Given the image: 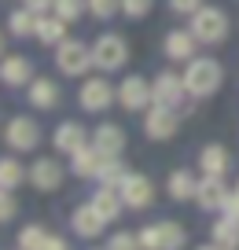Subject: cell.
I'll return each instance as SVG.
<instances>
[{"instance_id": "484cf974", "label": "cell", "mask_w": 239, "mask_h": 250, "mask_svg": "<svg viewBox=\"0 0 239 250\" xmlns=\"http://www.w3.org/2000/svg\"><path fill=\"white\" fill-rule=\"evenodd\" d=\"M210 232H214V247H239V217L221 213Z\"/></svg>"}, {"instance_id": "6da1fadb", "label": "cell", "mask_w": 239, "mask_h": 250, "mask_svg": "<svg viewBox=\"0 0 239 250\" xmlns=\"http://www.w3.org/2000/svg\"><path fill=\"white\" fill-rule=\"evenodd\" d=\"M224 70L217 59H188V70H184V85L192 100H210V96L221 88Z\"/></svg>"}, {"instance_id": "7c38bea8", "label": "cell", "mask_w": 239, "mask_h": 250, "mask_svg": "<svg viewBox=\"0 0 239 250\" xmlns=\"http://www.w3.org/2000/svg\"><path fill=\"white\" fill-rule=\"evenodd\" d=\"M70 228H74L81 239H100L103 228H107V221H103V213L96 210L92 203H85V206H77V210L70 213Z\"/></svg>"}, {"instance_id": "f1b7e54d", "label": "cell", "mask_w": 239, "mask_h": 250, "mask_svg": "<svg viewBox=\"0 0 239 250\" xmlns=\"http://www.w3.org/2000/svg\"><path fill=\"white\" fill-rule=\"evenodd\" d=\"M8 30L11 37H33V30H37V15H33L30 8H19L8 15Z\"/></svg>"}, {"instance_id": "8d00e7d4", "label": "cell", "mask_w": 239, "mask_h": 250, "mask_svg": "<svg viewBox=\"0 0 239 250\" xmlns=\"http://www.w3.org/2000/svg\"><path fill=\"white\" fill-rule=\"evenodd\" d=\"M221 213H228V217H239V191H228V199H224Z\"/></svg>"}, {"instance_id": "4dcf8cb0", "label": "cell", "mask_w": 239, "mask_h": 250, "mask_svg": "<svg viewBox=\"0 0 239 250\" xmlns=\"http://www.w3.org/2000/svg\"><path fill=\"white\" fill-rule=\"evenodd\" d=\"M88 11H92V19H114V11H122V0H88Z\"/></svg>"}, {"instance_id": "7a4b0ae2", "label": "cell", "mask_w": 239, "mask_h": 250, "mask_svg": "<svg viewBox=\"0 0 239 250\" xmlns=\"http://www.w3.org/2000/svg\"><path fill=\"white\" fill-rule=\"evenodd\" d=\"M192 33L199 44H221L228 37V15L221 8H210L202 4L199 11H192Z\"/></svg>"}, {"instance_id": "8fae6325", "label": "cell", "mask_w": 239, "mask_h": 250, "mask_svg": "<svg viewBox=\"0 0 239 250\" xmlns=\"http://www.w3.org/2000/svg\"><path fill=\"white\" fill-rule=\"evenodd\" d=\"M118 191H122V199H125L129 210H147V206L154 203V184L144 177V173H129Z\"/></svg>"}, {"instance_id": "7402d4cb", "label": "cell", "mask_w": 239, "mask_h": 250, "mask_svg": "<svg viewBox=\"0 0 239 250\" xmlns=\"http://www.w3.org/2000/svg\"><path fill=\"white\" fill-rule=\"evenodd\" d=\"M92 147L100 151L103 158L122 155V151H125V133L118 129V125H100V129L92 133Z\"/></svg>"}, {"instance_id": "44dd1931", "label": "cell", "mask_w": 239, "mask_h": 250, "mask_svg": "<svg viewBox=\"0 0 239 250\" xmlns=\"http://www.w3.org/2000/svg\"><path fill=\"white\" fill-rule=\"evenodd\" d=\"M66 19H59L55 11H48V15H37V30H33V37L41 41V44H63L66 41Z\"/></svg>"}, {"instance_id": "3957f363", "label": "cell", "mask_w": 239, "mask_h": 250, "mask_svg": "<svg viewBox=\"0 0 239 250\" xmlns=\"http://www.w3.org/2000/svg\"><path fill=\"white\" fill-rule=\"evenodd\" d=\"M129 62V44H125L118 33H103L100 41L92 44V66L103 74H114Z\"/></svg>"}, {"instance_id": "603a6c76", "label": "cell", "mask_w": 239, "mask_h": 250, "mask_svg": "<svg viewBox=\"0 0 239 250\" xmlns=\"http://www.w3.org/2000/svg\"><path fill=\"white\" fill-rule=\"evenodd\" d=\"M166 191H170L173 203H192L195 191H199V180H195L192 169H177V173H170V184H166Z\"/></svg>"}, {"instance_id": "d6986e66", "label": "cell", "mask_w": 239, "mask_h": 250, "mask_svg": "<svg viewBox=\"0 0 239 250\" xmlns=\"http://www.w3.org/2000/svg\"><path fill=\"white\" fill-rule=\"evenodd\" d=\"M100 162H103V155L92 147V144H85L81 151H74V155H70V173H74V177H81V180H96Z\"/></svg>"}, {"instance_id": "cb8c5ba5", "label": "cell", "mask_w": 239, "mask_h": 250, "mask_svg": "<svg viewBox=\"0 0 239 250\" xmlns=\"http://www.w3.org/2000/svg\"><path fill=\"white\" fill-rule=\"evenodd\" d=\"M85 147V125L77 122H63L59 129H55V151H63V155H74V151Z\"/></svg>"}, {"instance_id": "5bb4252c", "label": "cell", "mask_w": 239, "mask_h": 250, "mask_svg": "<svg viewBox=\"0 0 239 250\" xmlns=\"http://www.w3.org/2000/svg\"><path fill=\"white\" fill-rule=\"evenodd\" d=\"M15 243L22 250H63V247H66V243H63L59 235H52L44 225H26L22 232H19Z\"/></svg>"}, {"instance_id": "4fadbf2b", "label": "cell", "mask_w": 239, "mask_h": 250, "mask_svg": "<svg viewBox=\"0 0 239 250\" xmlns=\"http://www.w3.org/2000/svg\"><path fill=\"white\" fill-rule=\"evenodd\" d=\"M30 184L37 188V191H55V188L63 184V166L55 162V158H37V162L30 166Z\"/></svg>"}, {"instance_id": "9c48e42d", "label": "cell", "mask_w": 239, "mask_h": 250, "mask_svg": "<svg viewBox=\"0 0 239 250\" xmlns=\"http://www.w3.org/2000/svg\"><path fill=\"white\" fill-rule=\"evenodd\" d=\"M144 133L151 136V140H173V136H177V110L151 103V107L144 110Z\"/></svg>"}, {"instance_id": "83f0119b", "label": "cell", "mask_w": 239, "mask_h": 250, "mask_svg": "<svg viewBox=\"0 0 239 250\" xmlns=\"http://www.w3.org/2000/svg\"><path fill=\"white\" fill-rule=\"evenodd\" d=\"M125 177H129V169L122 166V158H118V155L103 158V162H100V173H96V180H100V184H107V188H122Z\"/></svg>"}, {"instance_id": "4316f807", "label": "cell", "mask_w": 239, "mask_h": 250, "mask_svg": "<svg viewBox=\"0 0 239 250\" xmlns=\"http://www.w3.org/2000/svg\"><path fill=\"white\" fill-rule=\"evenodd\" d=\"M22 180H30V169H26L19 158H0V188L15 191Z\"/></svg>"}, {"instance_id": "d4e9b609", "label": "cell", "mask_w": 239, "mask_h": 250, "mask_svg": "<svg viewBox=\"0 0 239 250\" xmlns=\"http://www.w3.org/2000/svg\"><path fill=\"white\" fill-rule=\"evenodd\" d=\"M228 162H232V155L221 147V144H206V147L199 151V166H202V173L224 177V173H228Z\"/></svg>"}, {"instance_id": "f546056e", "label": "cell", "mask_w": 239, "mask_h": 250, "mask_svg": "<svg viewBox=\"0 0 239 250\" xmlns=\"http://www.w3.org/2000/svg\"><path fill=\"white\" fill-rule=\"evenodd\" d=\"M88 0H55V15L66 19V22H77V19L85 15Z\"/></svg>"}, {"instance_id": "e575fe53", "label": "cell", "mask_w": 239, "mask_h": 250, "mask_svg": "<svg viewBox=\"0 0 239 250\" xmlns=\"http://www.w3.org/2000/svg\"><path fill=\"white\" fill-rule=\"evenodd\" d=\"M170 8H173V11H180V15H192V11H199V8H202V0H170Z\"/></svg>"}, {"instance_id": "2e32d148", "label": "cell", "mask_w": 239, "mask_h": 250, "mask_svg": "<svg viewBox=\"0 0 239 250\" xmlns=\"http://www.w3.org/2000/svg\"><path fill=\"white\" fill-rule=\"evenodd\" d=\"M26 100L37 110H52V107H59V85L52 78H33L26 85Z\"/></svg>"}, {"instance_id": "e0dca14e", "label": "cell", "mask_w": 239, "mask_h": 250, "mask_svg": "<svg viewBox=\"0 0 239 250\" xmlns=\"http://www.w3.org/2000/svg\"><path fill=\"white\" fill-rule=\"evenodd\" d=\"M224 199H228V188H224V180H221V177H214V173H206V177L199 180L195 203H199L202 210H221Z\"/></svg>"}, {"instance_id": "52a82bcc", "label": "cell", "mask_w": 239, "mask_h": 250, "mask_svg": "<svg viewBox=\"0 0 239 250\" xmlns=\"http://www.w3.org/2000/svg\"><path fill=\"white\" fill-rule=\"evenodd\" d=\"M77 103L88 110V114H103V110L114 103V85L103 78H85V85L77 88Z\"/></svg>"}, {"instance_id": "277c9868", "label": "cell", "mask_w": 239, "mask_h": 250, "mask_svg": "<svg viewBox=\"0 0 239 250\" xmlns=\"http://www.w3.org/2000/svg\"><path fill=\"white\" fill-rule=\"evenodd\" d=\"M55 66H59L66 78H81V74L92 66V48L85 44V41H63V44H55Z\"/></svg>"}, {"instance_id": "f35d334b", "label": "cell", "mask_w": 239, "mask_h": 250, "mask_svg": "<svg viewBox=\"0 0 239 250\" xmlns=\"http://www.w3.org/2000/svg\"><path fill=\"white\" fill-rule=\"evenodd\" d=\"M236 191H239V188H236Z\"/></svg>"}, {"instance_id": "ffe728a7", "label": "cell", "mask_w": 239, "mask_h": 250, "mask_svg": "<svg viewBox=\"0 0 239 250\" xmlns=\"http://www.w3.org/2000/svg\"><path fill=\"white\" fill-rule=\"evenodd\" d=\"M88 203L103 213V221H107V225H110V221H118V217H122V210H125L122 191H118V188H107V184H100V191H96Z\"/></svg>"}, {"instance_id": "d590c367", "label": "cell", "mask_w": 239, "mask_h": 250, "mask_svg": "<svg viewBox=\"0 0 239 250\" xmlns=\"http://www.w3.org/2000/svg\"><path fill=\"white\" fill-rule=\"evenodd\" d=\"M26 8L33 15H48V11H55V0H26Z\"/></svg>"}, {"instance_id": "30bf717a", "label": "cell", "mask_w": 239, "mask_h": 250, "mask_svg": "<svg viewBox=\"0 0 239 250\" xmlns=\"http://www.w3.org/2000/svg\"><path fill=\"white\" fill-rule=\"evenodd\" d=\"M118 103H122L125 110H147V107L154 103L151 81H144L140 74H129V78L118 85Z\"/></svg>"}, {"instance_id": "9a60e30c", "label": "cell", "mask_w": 239, "mask_h": 250, "mask_svg": "<svg viewBox=\"0 0 239 250\" xmlns=\"http://www.w3.org/2000/svg\"><path fill=\"white\" fill-rule=\"evenodd\" d=\"M0 81L11 88H22L33 81V62L26 59V55H8V59L0 62Z\"/></svg>"}, {"instance_id": "d6a6232c", "label": "cell", "mask_w": 239, "mask_h": 250, "mask_svg": "<svg viewBox=\"0 0 239 250\" xmlns=\"http://www.w3.org/2000/svg\"><path fill=\"white\" fill-rule=\"evenodd\" d=\"M122 11L129 19H144L147 11H151V0H122Z\"/></svg>"}, {"instance_id": "ac0fdd59", "label": "cell", "mask_w": 239, "mask_h": 250, "mask_svg": "<svg viewBox=\"0 0 239 250\" xmlns=\"http://www.w3.org/2000/svg\"><path fill=\"white\" fill-rule=\"evenodd\" d=\"M195 33L192 30H173V33H166V41H162V48H166V55H170L173 62H188L195 55Z\"/></svg>"}, {"instance_id": "5b68a950", "label": "cell", "mask_w": 239, "mask_h": 250, "mask_svg": "<svg viewBox=\"0 0 239 250\" xmlns=\"http://www.w3.org/2000/svg\"><path fill=\"white\" fill-rule=\"evenodd\" d=\"M184 228L180 225H173V221H154V225H147V228H140V247H147V250H177V247H184Z\"/></svg>"}, {"instance_id": "ba28073f", "label": "cell", "mask_w": 239, "mask_h": 250, "mask_svg": "<svg viewBox=\"0 0 239 250\" xmlns=\"http://www.w3.org/2000/svg\"><path fill=\"white\" fill-rule=\"evenodd\" d=\"M4 144H8L11 151H33L41 144V125L33 122V118L19 114L8 122V129H4Z\"/></svg>"}, {"instance_id": "74e56055", "label": "cell", "mask_w": 239, "mask_h": 250, "mask_svg": "<svg viewBox=\"0 0 239 250\" xmlns=\"http://www.w3.org/2000/svg\"><path fill=\"white\" fill-rule=\"evenodd\" d=\"M0 52H4V37H0Z\"/></svg>"}, {"instance_id": "836d02e7", "label": "cell", "mask_w": 239, "mask_h": 250, "mask_svg": "<svg viewBox=\"0 0 239 250\" xmlns=\"http://www.w3.org/2000/svg\"><path fill=\"white\" fill-rule=\"evenodd\" d=\"M110 250H129V247H140V232L136 235H129V232H118V235H110V243H107Z\"/></svg>"}, {"instance_id": "1f68e13d", "label": "cell", "mask_w": 239, "mask_h": 250, "mask_svg": "<svg viewBox=\"0 0 239 250\" xmlns=\"http://www.w3.org/2000/svg\"><path fill=\"white\" fill-rule=\"evenodd\" d=\"M19 213V203H15V195H11L8 188H0V225H8L11 217Z\"/></svg>"}, {"instance_id": "8992f818", "label": "cell", "mask_w": 239, "mask_h": 250, "mask_svg": "<svg viewBox=\"0 0 239 250\" xmlns=\"http://www.w3.org/2000/svg\"><path fill=\"white\" fill-rule=\"evenodd\" d=\"M151 96H154V103H158V107L180 110V103H184V96H188L184 74H173V70L158 74V78L151 81Z\"/></svg>"}]
</instances>
